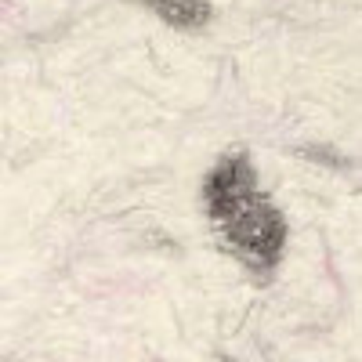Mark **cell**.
I'll use <instances>...</instances> for the list:
<instances>
[{"label":"cell","mask_w":362,"mask_h":362,"mask_svg":"<svg viewBox=\"0 0 362 362\" xmlns=\"http://www.w3.org/2000/svg\"><path fill=\"white\" fill-rule=\"evenodd\" d=\"M203 203L206 214L218 221L232 257H239L250 272H268L279 261L286 243V221L276 203L257 192L254 167L243 153L225 156L210 170L203 185Z\"/></svg>","instance_id":"cell-1"},{"label":"cell","mask_w":362,"mask_h":362,"mask_svg":"<svg viewBox=\"0 0 362 362\" xmlns=\"http://www.w3.org/2000/svg\"><path fill=\"white\" fill-rule=\"evenodd\" d=\"M167 25H177V29H199L210 22L214 8L206 0H145Z\"/></svg>","instance_id":"cell-2"},{"label":"cell","mask_w":362,"mask_h":362,"mask_svg":"<svg viewBox=\"0 0 362 362\" xmlns=\"http://www.w3.org/2000/svg\"><path fill=\"white\" fill-rule=\"evenodd\" d=\"M225 362H228V358H225Z\"/></svg>","instance_id":"cell-3"}]
</instances>
